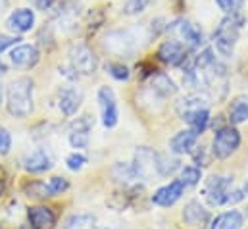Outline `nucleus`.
<instances>
[{"mask_svg":"<svg viewBox=\"0 0 248 229\" xmlns=\"http://www.w3.org/2000/svg\"><path fill=\"white\" fill-rule=\"evenodd\" d=\"M6 108L14 117H27L33 112V81L29 77H17L6 87Z\"/></svg>","mask_w":248,"mask_h":229,"instance_id":"nucleus-1","label":"nucleus"},{"mask_svg":"<svg viewBox=\"0 0 248 229\" xmlns=\"http://www.w3.org/2000/svg\"><path fill=\"white\" fill-rule=\"evenodd\" d=\"M243 23H245V19H243V16L239 12L227 14L219 21V25H217V29L214 33V45H216V50L221 56L229 58L233 54L235 45H237L239 35H241V29H243Z\"/></svg>","mask_w":248,"mask_h":229,"instance_id":"nucleus-2","label":"nucleus"},{"mask_svg":"<svg viewBox=\"0 0 248 229\" xmlns=\"http://www.w3.org/2000/svg\"><path fill=\"white\" fill-rule=\"evenodd\" d=\"M131 166L135 170L137 179L152 181L154 177H160V154H156L148 147H140L135 152V160Z\"/></svg>","mask_w":248,"mask_h":229,"instance_id":"nucleus-3","label":"nucleus"},{"mask_svg":"<svg viewBox=\"0 0 248 229\" xmlns=\"http://www.w3.org/2000/svg\"><path fill=\"white\" fill-rule=\"evenodd\" d=\"M69 64L77 75H91L98 69V56L91 47L83 43H75L69 47Z\"/></svg>","mask_w":248,"mask_h":229,"instance_id":"nucleus-4","label":"nucleus"},{"mask_svg":"<svg viewBox=\"0 0 248 229\" xmlns=\"http://www.w3.org/2000/svg\"><path fill=\"white\" fill-rule=\"evenodd\" d=\"M239 147H241V133L235 127H221L216 131V137L212 143V152L216 158L225 160L231 154H235Z\"/></svg>","mask_w":248,"mask_h":229,"instance_id":"nucleus-5","label":"nucleus"},{"mask_svg":"<svg viewBox=\"0 0 248 229\" xmlns=\"http://www.w3.org/2000/svg\"><path fill=\"white\" fill-rule=\"evenodd\" d=\"M231 185H233V177H223V175H214L208 179V183L204 185V198L208 200V204L212 206H221V204H229L231 200Z\"/></svg>","mask_w":248,"mask_h":229,"instance_id":"nucleus-6","label":"nucleus"},{"mask_svg":"<svg viewBox=\"0 0 248 229\" xmlns=\"http://www.w3.org/2000/svg\"><path fill=\"white\" fill-rule=\"evenodd\" d=\"M104 47L116 56H131L139 49V39L133 31H112L106 37Z\"/></svg>","mask_w":248,"mask_h":229,"instance_id":"nucleus-7","label":"nucleus"},{"mask_svg":"<svg viewBox=\"0 0 248 229\" xmlns=\"http://www.w3.org/2000/svg\"><path fill=\"white\" fill-rule=\"evenodd\" d=\"M98 106H100V115H102V123L104 127L112 129L118 125L120 121V110H118V100H116V93L110 87H100L98 89Z\"/></svg>","mask_w":248,"mask_h":229,"instance_id":"nucleus-8","label":"nucleus"},{"mask_svg":"<svg viewBox=\"0 0 248 229\" xmlns=\"http://www.w3.org/2000/svg\"><path fill=\"white\" fill-rule=\"evenodd\" d=\"M185 193V185L181 183V179H175L164 187H160L154 195H152V202L156 206H162V208H170L173 206Z\"/></svg>","mask_w":248,"mask_h":229,"instance_id":"nucleus-9","label":"nucleus"},{"mask_svg":"<svg viewBox=\"0 0 248 229\" xmlns=\"http://www.w3.org/2000/svg\"><path fill=\"white\" fill-rule=\"evenodd\" d=\"M10 60L16 67L19 69H31L39 64L41 60V50L35 45H17L12 52H10Z\"/></svg>","mask_w":248,"mask_h":229,"instance_id":"nucleus-10","label":"nucleus"},{"mask_svg":"<svg viewBox=\"0 0 248 229\" xmlns=\"http://www.w3.org/2000/svg\"><path fill=\"white\" fill-rule=\"evenodd\" d=\"M93 129L91 115H83L69 127V145L73 148H87L89 147V131Z\"/></svg>","mask_w":248,"mask_h":229,"instance_id":"nucleus-11","label":"nucleus"},{"mask_svg":"<svg viewBox=\"0 0 248 229\" xmlns=\"http://www.w3.org/2000/svg\"><path fill=\"white\" fill-rule=\"evenodd\" d=\"M35 25V14L33 10L29 8H17L10 14L8 21H6V27L14 33H27L31 31Z\"/></svg>","mask_w":248,"mask_h":229,"instance_id":"nucleus-12","label":"nucleus"},{"mask_svg":"<svg viewBox=\"0 0 248 229\" xmlns=\"http://www.w3.org/2000/svg\"><path fill=\"white\" fill-rule=\"evenodd\" d=\"M196 141H198V133L192 131L190 127L188 129H183L179 133L173 135V139L170 141V152L181 156V154H188L192 152V148L196 147Z\"/></svg>","mask_w":248,"mask_h":229,"instance_id":"nucleus-13","label":"nucleus"},{"mask_svg":"<svg viewBox=\"0 0 248 229\" xmlns=\"http://www.w3.org/2000/svg\"><path fill=\"white\" fill-rule=\"evenodd\" d=\"M83 102V93L75 87H67L60 93V98H58V104H60V110L65 117H71V115L77 114L79 106Z\"/></svg>","mask_w":248,"mask_h":229,"instance_id":"nucleus-14","label":"nucleus"},{"mask_svg":"<svg viewBox=\"0 0 248 229\" xmlns=\"http://www.w3.org/2000/svg\"><path fill=\"white\" fill-rule=\"evenodd\" d=\"M29 224L33 229H52L56 226V216L46 206H33L27 212Z\"/></svg>","mask_w":248,"mask_h":229,"instance_id":"nucleus-15","label":"nucleus"},{"mask_svg":"<svg viewBox=\"0 0 248 229\" xmlns=\"http://www.w3.org/2000/svg\"><path fill=\"white\" fill-rule=\"evenodd\" d=\"M158 58H160L164 64L179 65V64L185 60V47H183L179 41H166V43H162L160 49H158Z\"/></svg>","mask_w":248,"mask_h":229,"instance_id":"nucleus-16","label":"nucleus"},{"mask_svg":"<svg viewBox=\"0 0 248 229\" xmlns=\"http://www.w3.org/2000/svg\"><path fill=\"white\" fill-rule=\"evenodd\" d=\"M23 168L29 173L48 172V170L52 168V158H50L45 150H35V152H31V154L25 158Z\"/></svg>","mask_w":248,"mask_h":229,"instance_id":"nucleus-17","label":"nucleus"},{"mask_svg":"<svg viewBox=\"0 0 248 229\" xmlns=\"http://www.w3.org/2000/svg\"><path fill=\"white\" fill-rule=\"evenodd\" d=\"M183 220H185L188 226L198 228V226L208 224L210 214H208V210H206V208H204L200 202L192 200V202H188V204H186L185 210H183Z\"/></svg>","mask_w":248,"mask_h":229,"instance_id":"nucleus-18","label":"nucleus"},{"mask_svg":"<svg viewBox=\"0 0 248 229\" xmlns=\"http://www.w3.org/2000/svg\"><path fill=\"white\" fill-rule=\"evenodd\" d=\"M150 89L160 95L162 98H168V97H173L177 93V85L173 83V79L166 73H154L152 79H150Z\"/></svg>","mask_w":248,"mask_h":229,"instance_id":"nucleus-19","label":"nucleus"},{"mask_svg":"<svg viewBox=\"0 0 248 229\" xmlns=\"http://www.w3.org/2000/svg\"><path fill=\"white\" fill-rule=\"evenodd\" d=\"M175 31L179 33V37L185 41L188 47H200L202 45V31L190 23V21H177L175 23Z\"/></svg>","mask_w":248,"mask_h":229,"instance_id":"nucleus-20","label":"nucleus"},{"mask_svg":"<svg viewBox=\"0 0 248 229\" xmlns=\"http://www.w3.org/2000/svg\"><path fill=\"white\" fill-rule=\"evenodd\" d=\"M243 224H245L243 214L237 212V210H231V212L219 214V216L212 222V228L210 229H241Z\"/></svg>","mask_w":248,"mask_h":229,"instance_id":"nucleus-21","label":"nucleus"},{"mask_svg":"<svg viewBox=\"0 0 248 229\" xmlns=\"http://www.w3.org/2000/svg\"><path fill=\"white\" fill-rule=\"evenodd\" d=\"M229 119L235 125L248 121V97H237L231 102V106H229Z\"/></svg>","mask_w":248,"mask_h":229,"instance_id":"nucleus-22","label":"nucleus"},{"mask_svg":"<svg viewBox=\"0 0 248 229\" xmlns=\"http://www.w3.org/2000/svg\"><path fill=\"white\" fill-rule=\"evenodd\" d=\"M183 119H186V123L190 125L192 131H196L198 135L204 133V129L208 127V121H210V112L208 108H198L194 112H188L183 115Z\"/></svg>","mask_w":248,"mask_h":229,"instance_id":"nucleus-23","label":"nucleus"},{"mask_svg":"<svg viewBox=\"0 0 248 229\" xmlns=\"http://www.w3.org/2000/svg\"><path fill=\"white\" fill-rule=\"evenodd\" d=\"M63 229H96V218L93 214H73L65 220Z\"/></svg>","mask_w":248,"mask_h":229,"instance_id":"nucleus-24","label":"nucleus"},{"mask_svg":"<svg viewBox=\"0 0 248 229\" xmlns=\"http://www.w3.org/2000/svg\"><path fill=\"white\" fill-rule=\"evenodd\" d=\"M198 108H208V100H206L204 97H200V95H190V97H186V98H183V100L179 102V106H177L181 117L185 114H188V112L198 110Z\"/></svg>","mask_w":248,"mask_h":229,"instance_id":"nucleus-25","label":"nucleus"},{"mask_svg":"<svg viewBox=\"0 0 248 229\" xmlns=\"http://www.w3.org/2000/svg\"><path fill=\"white\" fill-rule=\"evenodd\" d=\"M114 179L116 181H120V183H129V181H133V179H137V175H135V170H133V166L131 164H116L114 166Z\"/></svg>","mask_w":248,"mask_h":229,"instance_id":"nucleus-26","label":"nucleus"},{"mask_svg":"<svg viewBox=\"0 0 248 229\" xmlns=\"http://www.w3.org/2000/svg\"><path fill=\"white\" fill-rule=\"evenodd\" d=\"M200 179H202V172H200V168H196V166H186V168L181 170V183H183L185 187L196 185Z\"/></svg>","mask_w":248,"mask_h":229,"instance_id":"nucleus-27","label":"nucleus"},{"mask_svg":"<svg viewBox=\"0 0 248 229\" xmlns=\"http://www.w3.org/2000/svg\"><path fill=\"white\" fill-rule=\"evenodd\" d=\"M85 164H87V156L81 154V152H73V154H69V156L65 158V166H67L71 172H81V170L85 168Z\"/></svg>","mask_w":248,"mask_h":229,"instance_id":"nucleus-28","label":"nucleus"},{"mask_svg":"<svg viewBox=\"0 0 248 229\" xmlns=\"http://www.w3.org/2000/svg\"><path fill=\"white\" fill-rule=\"evenodd\" d=\"M67 187H69V183H67V179H63V177H52V179L46 183V189H48V195H50V196L62 195L63 191H67Z\"/></svg>","mask_w":248,"mask_h":229,"instance_id":"nucleus-29","label":"nucleus"},{"mask_svg":"<svg viewBox=\"0 0 248 229\" xmlns=\"http://www.w3.org/2000/svg\"><path fill=\"white\" fill-rule=\"evenodd\" d=\"M146 6H148V0H125L124 2V14L125 16L140 14Z\"/></svg>","mask_w":248,"mask_h":229,"instance_id":"nucleus-30","label":"nucleus"},{"mask_svg":"<svg viewBox=\"0 0 248 229\" xmlns=\"http://www.w3.org/2000/svg\"><path fill=\"white\" fill-rule=\"evenodd\" d=\"M25 193H29L27 196H35V198H45V196H50L48 195V189H46V183H31L29 187H25Z\"/></svg>","mask_w":248,"mask_h":229,"instance_id":"nucleus-31","label":"nucleus"},{"mask_svg":"<svg viewBox=\"0 0 248 229\" xmlns=\"http://www.w3.org/2000/svg\"><path fill=\"white\" fill-rule=\"evenodd\" d=\"M108 73H110L114 79H118V81H125V79H129V69L125 67L124 64H120V62L110 64V65H108Z\"/></svg>","mask_w":248,"mask_h":229,"instance_id":"nucleus-32","label":"nucleus"},{"mask_svg":"<svg viewBox=\"0 0 248 229\" xmlns=\"http://www.w3.org/2000/svg\"><path fill=\"white\" fill-rule=\"evenodd\" d=\"M217 2V6L225 12V14H235V12H239L241 8H243V4H245V0H216Z\"/></svg>","mask_w":248,"mask_h":229,"instance_id":"nucleus-33","label":"nucleus"},{"mask_svg":"<svg viewBox=\"0 0 248 229\" xmlns=\"http://www.w3.org/2000/svg\"><path fill=\"white\" fill-rule=\"evenodd\" d=\"M12 148V135L8 129L0 127V156H6Z\"/></svg>","mask_w":248,"mask_h":229,"instance_id":"nucleus-34","label":"nucleus"},{"mask_svg":"<svg viewBox=\"0 0 248 229\" xmlns=\"http://www.w3.org/2000/svg\"><path fill=\"white\" fill-rule=\"evenodd\" d=\"M33 8H37V10H41V12H46V10H50L52 8V4H54V0H27Z\"/></svg>","mask_w":248,"mask_h":229,"instance_id":"nucleus-35","label":"nucleus"},{"mask_svg":"<svg viewBox=\"0 0 248 229\" xmlns=\"http://www.w3.org/2000/svg\"><path fill=\"white\" fill-rule=\"evenodd\" d=\"M19 39H16V37H10V35H0V54L6 50V49H10L12 45H16Z\"/></svg>","mask_w":248,"mask_h":229,"instance_id":"nucleus-36","label":"nucleus"},{"mask_svg":"<svg viewBox=\"0 0 248 229\" xmlns=\"http://www.w3.org/2000/svg\"><path fill=\"white\" fill-rule=\"evenodd\" d=\"M6 8H8V0H0V16L6 12Z\"/></svg>","mask_w":248,"mask_h":229,"instance_id":"nucleus-37","label":"nucleus"},{"mask_svg":"<svg viewBox=\"0 0 248 229\" xmlns=\"http://www.w3.org/2000/svg\"><path fill=\"white\" fill-rule=\"evenodd\" d=\"M4 73H6V65L0 62V75H4Z\"/></svg>","mask_w":248,"mask_h":229,"instance_id":"nucleus-38","label":"nucleus"},{"mask_svg":"<svg viewBox=\"0 0 248 229\" xmlns=\"http://www.w3.org/2000/svg\"><path fill=\"white\" fill-rule=\"evenodd\" d=\"M2 98H4V89H2V85H0V106H2Z\"/></svg>","mask_w":248,"mask_h":229,"instance_id":"nucleus-39","label":"nucleus"},{"mask_svg":"<svg viewBox=\"0 0 248 229\" xmlns=\"http://www.w3.org/2000/svg\"><path fill=\"white\" fill-rule=\"evenodd\" d=\"M243 191H245V195H248V181H247V185H245V189H243Z\"/></svg>","mask_w":248,"mask_h":229,"instance_id":"nucleus-40","label":"nucleus"},{"mask_svg":"<svg viewBox=\"0 0 248 229\" xmlns=\"http://www.w3.org/2000/svg\"><path fill=\"white\" fill-rule=\"evenodd\" d=\"M106 229H108V228H106Z\"/></svg>","mask_w":248,"mask_h":229,"instance_id":"nucleus-41","label":"nucleus"}]
</instances>
